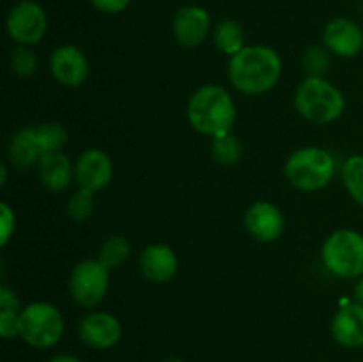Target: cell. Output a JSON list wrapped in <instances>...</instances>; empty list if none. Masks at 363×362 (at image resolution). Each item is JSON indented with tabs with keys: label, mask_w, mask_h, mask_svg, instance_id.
<instances>
[{
	"label": "cell",
	"mask_w": 363,
	"mask_h": 362,
	"mask_svg": "<svg viewBox=\"0 0 363 362\" xmlns=\"http://www.w3.org/2000/svg\"><path fill=\"white\" fill-rule=\"evenodd\" d=\"M282 75V59L269 46H245L230 57L229 78L243 94H262L275 87Z\"/></svg>",
	"instance_id": "1"
},
{
	"label": "cell",
	"mask_w": 363,
	"mask_h": 362,
	"mask_svg": "<svg viewBox=\"0 0 363 362\" xmlns=\"http://www.w3.org/2000/svg\"><path fill=\"white\" fill-rule=\"evenodd\" d=\"M188 121L199 133L220 137L230 133L236 121V105L222 85H202L188 103Z\"/></svg>",
	"instance_id": "2"
},
{
	"label": "cell",
	"mask_w": 363,
	"mask_h": 362,
	"mask_svg": "<svg viewBox=\"0 0 363 362\" xmlns=\"http://www.w3.org/2000/svg\"><path fill=\"white\" fill-rule=\"evenodd\" d=\"M344 94L326 78L307 77L294 92V109L315 124L335 121L344 112Z\"/></svg>",
	"instance_id": "3"
},
{
	"label": "cell",
	"mask_w": 363,
	"mask_h": 362,
	"mask_svg": "<svg viewBox=\"0 0 363 362\" xmlns=\"http://www.w3.org/2000/svg\"><path fill=\"white\" fill-rule=\"evenodd\" d=\"M335 162L328 151L321 148H301L289 156L286 176L293 187L305 192L321 190L332 181Z\"/></svg>",
	"instance_id": "4"
},
{
	"label": "cell",
	"mask_w": 363,
	"mask_h": 362,
	"mask_svg": "<svg viewBox=\"0 0 363 362\" xmlns=\"http://www.w3.org/2000/svg\"><path fill=\"white\" fill-rule=\"evenodd\" d=\"M326 268L342 279L363 275V236L353 229H339L326 238L321 251Z\"/></svg>",
	"instance_id": "5"
},
{
	"label": "cell",
	"mask_w": 363,
	"mask_h": 362,
	"mask_svg": "<svg viewBox=\"0 0 363 362\" xmlns=\"http://www.w3.org/2000/svg\"><path fill=\"white\" fill-rule=\"evenodd\" d=\"M64 334V318L48 302H32L20 312V337L34 348H52Z\"/></svg>",
	"instance_id": "6"
},
{
	"label": "cell",
	"mask_w": 363,
	"mask_h": 362,
	"mask_svg": "<svg viewBox=\"0 0 363 362\" xmlns=\"http://www.w3.org/2000/svg\"><path fill=\"white\" fill-rule=\"evenodd\" d=\"M108 283L110 270L99 259H85L78 263L71 272V297L84 307H94L105 298Z\"/></svg>",
	"instance_id": "7"
},
{
	"label": "cell",
	"mask_w": 363,
	"mask_h": 362,
	"mask_svg": "<svg viewBox=\"0 0 363 362\" xmlns=\"http://www.w3.org/2000/svg\"><path fill=\"white\" fill-rule=\"evenodd\" d=\"M48 27L46 13L34 0H21L7 16V32L21 46L35 45L43 39Z\"/></svg>",
	"instance_id": "8"
},
{
	"label": "cell",
	"mask_w": 363,
	"mask_h": 362,
	"mask_svg": "<svg viewBox=\"0 0 363 362\" xmlns=\"http://www.w3.org/2000/svg\"><path fill=\"white\" fill-rule=\"evenodd\" d=\"M78 334L87 346L96 348V350H106L119 343L121 336H123V327L113 314L98 311L91 312L82 319L78 325Z\"/></svg>",
	"instance_id": "9"
},
{
	"label": "cell",
	"mask_w": 363,
	"mask_h": 362,
	"mask_svg": "<svg viewBox=\"0 0 363 362\" xmlns=\"http://www.w3.org/2000/svg\"><path fill=\"white\" fill-rule=\"evenodd\" d=\"M113 163L101 149H87L74 163V177L80 188L98 192L112 181Z\"/></svg>",
	"instance_id": "10"
},
{
	"label": "cell",
	"mask_w": 363,
	"mask_h": 362,
	"mask_svg": "<svg viewBox=\"0 0 363 362\" xmlns=\"http://www.w3.org/2000/svg\"><path fill=\"white\" fill-rule=\"evenodd\" d=\"M50 71L59 84L66 87H78L89 75V60L80 48L64 45L53 50L50 57Z\"/></svg>",
	"instance_id": "11"
},
{
	"label": "cell",
	"mask_w": 363,
	"mask_h": 362,
	"mask_svg": "<svg viewBox=\"0 0 363 362\" xmlns=\"http://www.w3.org/2000/svg\"><path fill=\"white\" fill-rule=\"evenodd\" d=\"M245 227L257 241H275L282 236L286 222L282 212L275 204L259 201L247 209Z\"/></svg>",
	"instance_id": "12"
},
{
	"label": "cell",
	"mask_w": 363,
	"mask_h": 362,
	"mask_svg": "<svg viewBox=\"0 0 363 362\" xmlns=\"http://www.w3.org/2000/svg\"><path fill=\"white\" fill-rule=\"evenodd\" d=\"M209 28H211V20H209L208 11L199 6L181 7L172 23L174 38L181 46H186V48H195L204 43Z\"/></svg>",
	"instance_id": "13"
},
{
	"label": "cell",
	"mask_w": 363,
	"mask_h": 362,
	"mask_svg": "<svg viewBox=\"0 0 363 362\" xmlns=\"http://www.w3.org/2000/svg\"><path fill=\"white\" fill-rule=\"evenodd\" d=\"M326 48L335 55L350 59L358 55L363 48V31L360 25L347 18H335L330 21L323 34Z\"/></svg>",
	"instance_id": "14"
},
{
	"label": "cell",
	"mask_w": 363,
	"mask_h": 362,
	"mask_svg": "<svg viewBox=\"0 0 363 362\" xmlns=\"http://www.w3.org/2000/svg\"><path fill=\"white\" fill-rule=\"evenodd\" d=\"M140 272L149 283L165 284L176 275V252L165 243H152L140 254Z\"/></svg>",
	"instance_id": "15"
},
{
	"label": "cell",
	"mask_w": 363,
	"mask_h": 362,
	"mask_svg": "<svg viewBox=\"0 0 363 362\" xmlns=\"http://www.w3.org/2000/svg\"><path fill=\"white\" fill-rule=\"evenodd\" d=\"M332 336L340 346H363V305L358 302L346 304L335 312L332 322Z\"/></svg>",
	"instance_id": "16"
},
{
	"label": "cell",
	"mask_w": 363,
	"mask_h": 362,
	"mask_svg": "<svg viewBox=\"0 0 363 362\" xmlns=\"http://www.w3.org/2000/svg\"><path fill=\"white\" fill-rule=\"evenodd\" d=\"M39 180L48 190L62 192L69 187L74 176V167L62 151L48 153L38 163Z\"/></svg>",
	"instance_id": "17"
},
{
	"label": "cell",
	"mask_w": 363,
	"mask_h": 362,
	"mask_svg": "<svg viewBox=\"0 0 363 362\" xmlns=\"http://www.w3.org/2000/svg\"><path fill=\"white\" fill-rule=\"evenodd\" d=\"M7 153H9L11 163L18 169H27L34 163H39L45 153H43L41 144H39L35 126L18 130L11 138Z\"/></svg>",
	"instance_id": "18"
},
{
	"label": "cell",
	"mask_w": 363,
	"mask_h": 362,
	"mask_svg": "<svg viewBox=\"0 0 363 362\" xmlns=\"http://www.w3.org/2000/svg\"><path fill=\"white\" fill-rule=\"evenodd\" d=\"M213 41H215L216 48L220 52L227 53V55H236L240 50H243V28L238 21L234 20H223L213 31Z\"/></svg>",
	"instance_id": "19"
},
{
	"label": "cell",
	"mask_w": 363,
	"mask_h": 362,
	"mask_svg": "<svg viewBox=\"0 0 363 362\" xmlns=\"http://www.w3.org/2000/svg\"><path fill=\"white\" fill-rule=\"evenodd\" d=\"M211 153L216 162L229 167L240 162L241 155H243V146L236 135L225 133L220 135V137H213Z\"/></svg>",
	"instance_id": "20"
},
{
	"label": "cell",
	"mask_w": 363,
	"mask_h": 362,
	"mask_svg": "<svg viewBox=\"0 0 363 362\" xmlns=\"http://www.w3.org/2000/svg\"><path fill=\"white\" fill-rule=\"evenodd\" d=\"M130 243L124 236H110L99 247L98 259L106 266L108 270L117 268L123 265L128 258H130Z\"/></svg>",
	"instance_id": "21"
},
{
	"label": "cell",
	"mask_w": 363,
	"mask_h": 362,
	"mask_svg": "<svg viewBox=\"0 0 363 362\" xmlns=\"http://www.w3.org/2000/svg\"><path fill=\"white\" fill-rule=\"evenodd\" d=\"M342 181L351 197L363 206V155L346 160L342 167Z\"/></svg>",
	"instance_id": "22"
},
{
	"label": "cell",
	"mask_w": 363,
	"mask_h": 362,
	"mask_svg": "<svg viewBox=\"0 0 363 362\" xmlns=\"http://www.w3.org/2000/svg\"><path fill=\"white\" fill-rule=\"evenodd\" d=\"M35 133H38L39 144H41L45 155L62 151V148L67 142V131L59 123L38 124L35 126Z\"/></svg>",
	"instance_id": "23"
},
{
	"label": "cell",
	"mask_w": 363,
	"mask_h": 362,
	"mask_svg": "<svg viewBox=\"0 0 363 362\" xmlns=\"http://www.w3.org/2000/svg\"><path fill=\"white\" fill-rule=\"evenodd\" d=\"M92 212H94V192L80 188L67 201V215L74 222H84L92 215Z\"/></svg>",
	"instance_id": "24"
},
{
	"label": "cell",
	"mask_w": 363,
	"mask_h": 362,
	"mask_svg": "<svg viewBox=\"0 0 363 362\" xmlns=\"http://www.w3.org/2000/svg\"><path fill=\"white\" fill-rule=\"evenodd\" d=\"M330 66L328 48L323 46H308L303 53V67L308 77L325 78V73Z\"/></svg>",
	"instance_id": "25"
},
{
	"label": "cell",
	"mask_w": 363,
	"mask_h": 362,
	"mask_svg": "<svg viewBox=\"0 0 363 362\" xmlns=\"http://www.w3.org/2000/svg\"><path fill=\"white\" fill-rule=\"evenodd\" d=\"M11 70L18 77H32L38 70V57L28 46H18L11 52Z\"/></svg>",
	"instance_id": "26"
},
{
	"label": "cell",
	"mask_w": 363,
	"mask_h": 362,
	"mask_svg": "<svg viewBox=\"0 0 363 362\" xmlns=\"http://www.w3.org/2000/svg\"><path fill=\"white\" fill-rule=\"evenodd\" d=\"M20 307H0V336L4 339L20 336Z\"/></svg>",
	"instance_id": "27"
},
{
	"label": "cell",
	"mask_w": 363,
	"mask_h": 362,
	"mask_svg": "<svg viewBox=\"0 0 363 362\" xmlns=\"http://www.w3.org/2000/svg\"><path fill=\"white\" fill-rule=\"evenodd\" d=\"M0 212H2V238H0V245L4 247L11 240V234L14 231V212L6 202L0 204Z\"/></svg>",
	"instance_id": "28"
},
{
	"label": "cell",
	"mask_w": 363,
	"mask_h": 362,
	"mask_svg": "<svg viewBox=\"0 0 363 362\" xmlns=\"http://www.w3.org/2000/svg\"><path fill=\"white\" fill-rule=\"evenodd\" d=\"M91 2L92 6L98 11H101V13L116 14L126 9L128 4H130L131 0H91Z\"/></svg>",
	"instance_id": "29"
},
{
	"label": "cell",
	"mask_w": 363,
	"mask_h": 362,
	"mask_svg": "<svg viewBox=\"0 0 363 362\" xmlns=\"http://www.w3.org/2000/svg\"><path fill=\"white\" fill-rule=\"evenodd\" d=\"M353 298H354V302H358V304L363 305V275L360 277V280H358V283L354 284Z\"/></svg>",
	"instance_id": "30"
},
{
	"label": "cell",
	"mask_w": 363,
	"mask_h": 362,
	"mask_svg": "<svg viewBox=\"0 0 363 362\" xmlns=\"http://www.w3.org/2000/svg\"><path fill=\"white\" fill-rule=\"evenodd\" d=\"M50 362H82V361L78 357H74V355L62 353V355H55V357H52L50 358Z\"/></svg>",
	"instance_id": "31"
},
{
	"label": "cell",
	"mask_w": 363,
	"mask_h": 362,
	"mask_svg": "<svg viewBox=\"0 0 363 362\" xmlns=\"http://www.w3.org/2000/svg\"><path fill=\"white\" fill-rule=\"evenodd\" d=\"M0 172H2V177H0V183L6 185V181H7V167L6 165H0Z\"/></svg>",
	"instance_id": "32"
},
{
	"label": "cell",
	"mask_w": 363,
	"mask_h": 362,
	"mask_svg": "<svg viewBox=\"0 0 363 362\" xmlns=\"http://www.w3.org/2000/svg\"><path fill=\"white\" fill-rule=\"evenodd\" d=\"M165 362H184V361H181V358H167Z\"/></svg>",
	"instance_id": "33"
}]
</instances>
